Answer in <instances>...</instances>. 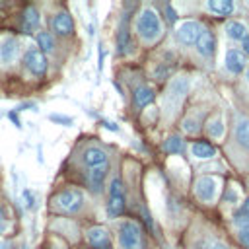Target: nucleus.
I'll list each match as a JSON object with an SVG mask.
<instances>
[{"instance_id":"nucleus-22","label":"nucleus","mask_w":249,"mask_h":249,"mask_svg":"<svg viewBox=\"0 0 249 249\" xmlns=\"http://www.w3.org/2000/svg\"><path fill=\"white\" fill-rule=\"evenodd\" d=\"M132 43H130V35H128V27L124 23V27L119 29V35H117V53L119 54H126L130 51Z\"/></svg>"},{"instance_id":"nucleus-12","label":"nucleus","mask_w":249,"mask_h":249,"mask_svg":"<svg viewBox=\"0 0 249 249\" xmlns=\"http://www.w3.org/2000/svg\"><path fill=\"white\" fill-rule=\"evenodd\" d=\"M195 45H196L198 54H202V56H212L214 51H216V37H214L212 31L202 29V33H200V37L196 39Z\"/></svg>"},{"instance_id":"nucleus-2","label":"nucleus","mask_w":249,"mask_h":249,"mask_svg":"<svg viewBox=\"0 0 249 249\" xmlns=\"http://www.w3.org/2000/svg\"><path fill=\"white\" fill-rule=\"evenodd\" d=\"M119 243L123 249H146L140 226L130 220H126L119 226Z\"/></svg>"},{"instance_id":"nucleus-38","label":"nucleus","mask_w":249,"mask_h":249,"mask_svg":"<svg viewBox=\"0 0 249 249\" xmlns=\"http://www.w3.org/2000/svg\"><path fill=\"white\" fill-rule=\"evenodd\" d=\"M245 78H247V82H249V68H247V72H245Z\"/></svg>"},{"instance_id":"nucleus-11","label":"nucleus","mask_w":249,"mask_h":249,"mask_svg":"<svg viewBox=\"0 0 249 249\" xmlns=\"http://www.w3.org/2000/svg\"><path fill=\"white\" fill-rule=\"evenodd\" d=\"M82 160H84V163H86L89 169H93V167H105V163H107V154H105V150H101V148H97V146H91V148H88V150L82 154Z\"/></svg>"},{"instance_id":"nucleus-3","label":"nucleus","mask_w":249,"mask_h":249,"mask_svg":"<svg viewBox=\"0 0 249 249\" xmlns=\"http://www.w3.org/2000/svg\"><path fill=\"white\" fill-rule=\"evenodd\" d=\"M53 202H54V206L58 210L68 212V214H74V212H78L84 206V195L78 189H66V191L58 193L53 198Z\"/></svg>"},{"instance_id":"nucleus-33","label":"nucleus","mask_w":249,"mask_h":249,"mask_svg":"<svg viewBox=\"0 0 249 249\" xmlns=\"http://www.w3.org/2000/svg\"><path fill=\"white\" fill-rule=\"evenodd\" d=\"M165 14H167V21H169V23H175L177 14H175V10H173L171 6H165Z\"/></svg>"},{"instance_id":"nucleus-23","label":"nucleus","mask_w":249,"mask_h":249,"mask_svg":"<svg viewBox=\"0 0 249 249\" xmlns=\"http://www.w3.org/2000/svg\"><path fill=\"white\" fill-rule=\"evenodd\" d=\"M183 148H185V144H183L181 136H177V134L169 136V138L163 142V150H165L167 154H181Z\"/></svg>"},{"instance_id":"nucleus-36","label":"nucleus","mask_w":249,"mask_h":249,"mask_svg":"<svg viewBox=\"0 0 249 249\" xmlns=\"http://www.w3.org/2000/svg\"><path fill=\"white\" fill-rule=\"evenodd\" d=\"M208 249H228L224 243H218V241H214V243H210V247Z\"/></svg>"},{"instance_id":"nucleus-30","label":"nucleus","mask_w":249,"mask_h":249,"mask_svg":"<svg viewBox=\"0 0 249 249\" xmlns=\"http://www.w3.org/2000/svg\"><path fill=\"white\" fill-rule=\"evenodd\" d=\"M6 228H8V212H6V208L0 204V233H4Z\"/></svg>"},{"instance_id":"nucleus-31","label":"nucleus","mask_w":249,"mask_h":249,"mask_svg":"<svg viewBox=\"0 0 249 249\" xmlns=\"http://www.w3.org/2000/svg\"><path fill=\"white\" fill-rule=\"evenodd\" d=\"M49 119L54 121V123H60V124H64V126L72 124V119H70V117H64V115H51Z\"/></svg>"},{"instance_id":"nucleus-19","label":"nucleus","mask_w":249,"mask_h":249,"mask_svg":"<svg viewBox=\"0 0 249 249\" xmlns=\"http://www.w3.org/2000/svg\"><path fill=\"white\" fill-rule=\"evenodd\" d=\"M191 152H193V156H195L196 160H210V158H214V154H216L214 146H210L208 142H195V144L191 146Z\"/></svg>"},{"instance_id":"nucleus-9","label":"nucleus","mask_w":249,"mask_h":249,"mask_svg":"<svg viewBox=\"0 0 249 249\" xmlns=\"http://www.w3.org/2000/svg\"><path fill=\"white\" fill-rule=\"evenodd\" d=\"M18 54H19V41L16 37H6L0 41V62L2 64L16 62Z\"/></svg>"},{"instance_id":"nucleus-27","label":"nucleus","mask_w":249,"mask_h":249,"mask_svg":"<svg viewBox=\"0 0 249 249\" xmlns=\"http://www.w3.org/2000/svg\"><path fill=\"white\" fill-rule=\"evenodd\" d=\"M183 130H185L187 134H195V132L198 130V123H196L195 119H185V121H183Z\"/></svg>"},{"instance_id":"nucleus-25","label":"nucleus","mask_w":249,"mask_h":249,"mask_svg":"<svg viewBox=\"0 0 249 249\" xmlns=\"http://www.w3.org/2000/svg\"><path fill=\"white\" fill-rule=\"evenodd\" d=\"M224 130H226V126H224L222 117H216V119L210 121V124H208V134H210L212 138H222V136H224Z\"/></svg>"},{"instance_id":"nucleus-18","label":"nucleus","mask_w":249,"mask_h":249,"mask_svg":"<svg viewBox=\"0 0 249 249\" xmlns=\"http://www.w3.org/2000/svg\"><path fill=\"white\" fill-rule=\"evenodd\" d=\"M206 8L214 14V16H230L235 10V4L230 0H210L206 4Z\"/></svg>"},{"instance_id":"nucleus-29","label":"nucleus","mask_w":249,"mask_h":249,"mask_svg":"<svg viewBox=\"0 0 249 249\" xmlns=\"http://www.w3.org/2000/svg\"><path fill=\"white\" fill-rule=\"evenodd\" d=\"M237 239H239V243H241L243 247H247V249H249V228L239 230V231H237Z\"/></svg>"},{"instance_id":"nucleus-34","label":"nucleus","mask_w":249,"mask_h":249,"mask_svg":"<svg viewBox=\"0 0 249 249\" xmlns=\"http://www.w3.org/2000/svg\"><path fill=\"white\" fill-rule=\"evenodd\" d=\"M239 212H241V214H245V216H249V198H245V200H243V204H241Z\"/></svg>"},{"instance_id":"nucleus-21","label":"nucleus","mask_w":249,"mask_h":249,"mask_svg":"<svg viewBox=\"0 0 249 249\" xmlns=\"http://www.w3.org/2000/svg\"><path fill=\"white\" fill-rule=\"evenodd\" d=\"M152 101H154V91L148 86H140L134 89V105L136 107H146Z\"/></svg>"},{"instance_id":"nucleus-16","label":"nucleus","mask_w":249,"mask_h":249,"mask_svg":"<svg viewBox=\"0 0 249 249\" xmlns=\"http://www.w3.org/2000/svg\"><path fill=\"white\" fill-rule=\"evenodd\" d=\"M39 21H41V18H39V12H37L33 6L25 8V12H23V18H21V27H23V31H25V33H31V31H35V29H37V25H39Z\"/></svg>"},{"instance_id":"nucleus-39","label":"nucleus","mask_w":249,"mask_h":249,"mask_svg":"<svg viewBox=\"0 0 249 249\" xmlns=\"http://www.w3.org/2000/svg\"><path fill=\"white\" fill-rule=\"evenodd\" d=\"M18 249H25V247H18Z\"/></svg>"},{"instance_id":"nucleus-37","label":"nucleus","mask_w":249,"mask_h":249,"mask_svg":"<svg viewBox=\"0 0 249 249\" xmlns=\"http://www.w3.org/2000/svg\"><path fill=\"white\" fill-rule=\"evenodd\" d=\"M10 119L14 121V124H16V126H19V121H18V117H16V113H10Z\"/></svg>"},{"instance_id":"nucleus-17","label":"nucleus","mask_w":249,"mask_h":249,"mask_svg":"<svg viewBox=\"0 0 249 249\" xmlns=\"http://www.w3.org/2000/svg\"><path fill=\"white\" fill-rule=\"evenodd\" d=\"M247 25L243 23V21H237V19H233V21H228V25H226V35L230 37V39H233V41H243V39H247Z\"/></svg>"},{"instance_id":"nucleus-14","label":"nucleus","mask_w":249,"mask_h":249,"mask_svg":"<svg viewBox=\"0 0 249 249\" xmlns=\"http://www.w3.org/2000/svg\"><path fill=\"white\" fill-rule=\"evenodd\" d=\"M88 241L91 243L93 249H111V243H109V235L103 228H91L88 231Z\"/></svg>"},{"instance_id":"nucleus-1","label":"nucleus","mask_w":249,"mask_h":249,"mask_svg":"<svg viewBox=\"0 0 249 249\" xmlns=\"http://www.w3.org/2000/svg\"><path fill=\"white\" fill-rule=\"evenodd\" d=\"M136 31L144 41H154L161 35V19L154 8H144L136 18Z\"/></svg>"},{"instance_id":"nucleus-6","label":"nucleus","mask_w":249,"mask_h":249,"mask_svg":"<svg viewBox=\"0 0 249 249\" xmlns=\"http://www.w3.org/2000/svg\"><path fill=\"white\" fill-rule=\"evenodd\" d=\"M200 33H202L200 23H198V21H193V19L183 21V23L177 27V31H175L177 41H179L181 45H195L196 39L200 37Z\"/></svg>"},{"instance_id":"nucleus-13","label":"nucleus","mask_w":249,"mask_h":249,"mask_svg":"<svg viewBox=\"0 0 249 249\" xmlns=\"http://www.w3.org/2000/svg\"><path fill=\"white\" fill-rule=\"evenodd\" d=\"M53 31L54 33H58V35H70L72 31H74V21H72V18H70V14H66V12H58L54 18H53Z\"/></svg>"},{"instance_id":"nucleus-20","label":"nucleus","mask_w":249,"mask_h":249,"mask_svg":"<svg viewBox=\"0 0 249 249\" xmlns=\"http://www.w3.org/2000/svg\"><path fill=\"white\" fill-rule=\"evenodd\" d=\"M235 140L241 148L249 150V119H241L235 126Z\"/></svg>"},{"instance_id":"nucleus-5","label":"nucleus","mask_w":249,"mask_h":249,"mask_svg":"<svg viewBox=\"0 0 249 249\" xmlns=\"http://www.w3.org/2000/svg\"><path fill=\"white\" fill-rule=\"evenodd\" d=\"M189 78L187 76H177V78H173L171 80V84H169V88H167V93H165V103L167 105H171V109L175 111L177 109V105L181 103V99L185 97V93L189 91ZM169 109V111H171Z\"/></svg>"},{"instance_id":"nucleus-10","label":"nucleus","mask_w":249,"mask_h":249,"mask_svg":"<svg viewBox=\"0 0 249 249\" xmlns=\"http://www.w3.org/2000/svg\"><path fill=\"white\" fill-rule=\"evenodd\" d=\"M226 68L231 72V74H239V72H243L245 70V66H247V56L243 54V51H239V49H230L228 53H226Z\"/></svg>"},{"instance_id":"nucleus-15","label":"nucleus","mask_w":249,"mask_h":249,"mask_svg":"<svg viewBox=\"0 0 249 249\" xmlns=\"http://www.w3.org/2000/svg\"><path fill=\"white\" fill-rule=\"evenodd\" d=\"M105 177H107V169H105V167H93V169H89V173H88L89 189H91L93 193H101V191H103Z\"/></svg>"},{"instance_id":"nucleus-28","label":"nucleus","mask_w":249,"mask_h":249,"mask_svg":"<svg viewBox=\"0 0 249 249\" xmlns=\"http://www.w3.org/2000/svg\"><path fill=\"white\" fill-rule=\"evenodd\" d=\"M233 224H235L239 230H243V228H249V216H245V214L237 212V214L233 216Z\"/></svg>"},{"instance_id":"nucleus-35","label":"nucleus","mask_w":249,"mask_h":249,"mask_svg":"<svg viewBox=\"0 0 249 249\" xmlns=\"http://www.w3.org/2000/svg\"><path fill=\"white\" fill-rule=\"evenodd\" d=\"M241 47H243V54H245V56H249V37H247V39H243Z\"/></svg>"},{"instance_id":"nucleus-32","label":"nucleus","mask_w":249,"mask_h":249,"mask_svg":"<svg viewBox=\"0 0 249 249\" xmlns=\"http://www.w3.org/2000/svg\"><path fill=\"white\" fill-rule=\"evenodd\" d=\"M23 198H25V206H27V208H31V206L35 204V196H33V193H31L29 189L23 191Z\"/></svg>"},{"instance_id":"nucleus-26","label":"nucleus","mask_w":249,"mask_h":249,"mask_svg":"<svg viewBox=\"0 0 249 249\" xmlns=\"http://www.w3.org/2000/svg\"><path fill=\"white\" fill-rule=\"evenodd\" d=\"M239 200V191L231 185V187H228V191H226V195H224V202H237Z\"/></svg>"},{"instance_id":"nucleus-7","label":"nucleus","mask_w":249,"mask_h":249,"mask_svg":"<svg viewBox=\"0 0 249 249\" xmlns=\"http://www.w3.org/2000/svg\"><path fill=\"white\" fill-rule=\"evenodd\" d=\"M23 62H25V68L33 74V76H43L47 72V58L41 51L37 49H29L25 54H23Z\"/></svg>"},{"instance_id":"nucleus-8","label":"nucleus","mask_w":249,"mask_h":249,"mask_svg":"<svg viewBox=\"0 0 249 249\" xmlns=\"http://www.w3.org/2000/svg\"><path fill=\"white\" fill-rule=\"evenodd\" d=\"M216 185L218 183H216L214 177H208V175L198 177L196 183H195V195H196V198L202 200V202H212L216 198Z\"/></svg>"},{"instance_id":"nucleus-4","label":"nucleus","mask_w":249,"mask_h":249,"mask_svg":"<svg viewBox=\"0 0 249 249\" xmlns=\"http://www.w3.org/2000/svg\"><path fill=\"white\" fill-rule=\"evenodd\" d=\"M124 208V187H123V181L119 177H113L111 185H109V206H107V212L111 218L119 216Z\"/></svg>"},{"instance_id":"nucleus-24","label":"nucleus","mask_w":249,"mask_h":249,"mask_svg":"<svg viewBox=\"0 0 249 249\" xmlns=\"http://www.w3.org/2000/svg\"><path fill=\"white\" fill-rule=\"evenodd\" d=\"M37 45L41 47V53H51L54 49V39L51 33L47 31H39L37 33Z\"/></svg>"}]
</instances>
